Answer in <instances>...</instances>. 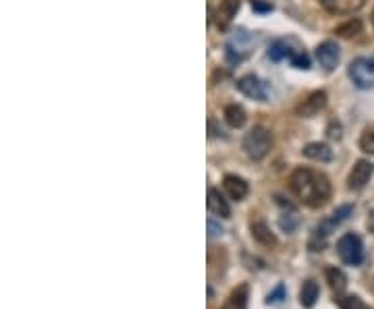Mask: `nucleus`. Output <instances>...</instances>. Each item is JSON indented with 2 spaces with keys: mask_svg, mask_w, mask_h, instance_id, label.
I'll use <instances>...</instances> for the list:
<instances>
[{
  "mask_svg": "<svg viewBox=\"0 0 374 309\" xmlns=\"http://www.w3.org/2000/svg\"><path fill=\"white\" fill-rule=\"evenodd\" d=\"M291 64H293V67H297V69H310V58H308V55L302 50L297 57L291 58Z\"/></svg>",
  "mask_w": 374,
  "mask_h": 309,
  "instance_id": "25",
  "label": "nucleus"
},
{
  "mask_svg": "<svg viewBox=\"0 0 374 309\" xmlns=\"http://www.w3.org/2000/svg\"><path fill=\"white\" fill-rule=\"evenodd\" d=\"M252 237L258 241L260 245H264V247H275L277 245V237L270 232V228L266 223H262V220H256V223H252Z\"/></svg>",
  "mask_w": 374,
  "mask_h": 309,
  "instance_id": "15",
  "label": "nucleus"
},
{
  "mask_svg": "<svg viewBox=\"0 0 374 309\" xmlns=\"http://www.w3.org/2000/svg\"><path fill=\"white\" fill-rule=\"evenodd\" d=\"M208 235H210V237H216V235H223V228H221V226L216 225V223H214L212 218L208 220Z\"/></svg>",
  "mask_w": 374,
  "mask_h": 309,
  "instance_id": "27",
  "label": "nucleus"
},
{
  "mask_svg": "<svg viewBox=\"0 0 374 309\" xmlns=\"http://www.w3.org/2000/svg\"><path fill=\"white\" fill-rule=\"evenodd\" d=\"M241 6V0H221L214 11V23L219 29H227L237 17V11Z\"/></svg>",
  "mask_w": 374,
  "mask_h": 309,
  "instance_id": "9",
  "label": "nucleus"
},
{
  "mask_svg": "<svg viewBox=\"0 0 374 309\" xmlns=\"http://www.w3.org/2000/svg\"><path fill=\"white\" fill-rule=\"evenodd\" d=\"M373 26H374V13H373Z\"/></svg>",
  "mask_w": 374,
  "mask_h": 309,
  "instance_id": "30",
  "label": "nucleus"
},
{
  "mask_svg": "<svg viewBox=\"0 0 374 309\" xmlns=\"http://www.w3.org/2000/svg\"><path fill=\"white\" fill-rule=\"evenodd\" d=\"M302 50H304V48L299 46V42H297L295 38H283V40H277V42L270 44L268 57L273 58V60H283V58H289V60H291L293 57H297Z\"/></svg>",
  "mask_w": 374,
  "mask_h": 309,
  "instance_id": "7",
  "label": "nucleus"
},
{
  "mask_svg": "<svg viewBox=\"0 0 374 309\" xmlns=\"http://www.w3.org/2000/svg\"><path fill=\"white\" fill-rule=\"evenodd\" d=\"M285 297H287L285 284H279L275 291H270V293H268V297H266V303H268V305H277V303H281Z\"/></svg>",
  "mask_w": 374,
  "mask_h": 309,
  "instance_id": "24",
  "label": "nucleus"
},
{
  "mask_svg": "<svg viewBox=\"0 0 374 309\" xmlns=\"http://www.w3.org/2000/svg\"><path fill=\"white\" fill-rule=\"evenodd\" d=\"M353 212V208L351 206H341V208H337L329 218H324L320 225L317 226V230H314V239H320V241H324L331 232H333V228L335 226H339L343 220L349 218V214Z\"/></svg>",
  "mask_w": 374,
  "mask_h": 309,
  "instance_id": "6",
  "label": "nucleus"
},
{
  "mask_svg": "<svg viewBox=\"0 0 374 309\" xmlns=\"http://www.w3.org/2000/svg\"><path fill=\"white\" fill-rule=\"evenodd\" d=\"M302 152L310 160H318V162H331L333 160V152L326 143H308Z\"/></svg>",
  "mask_w": 374,
  "mask_h": 309,
  "instance_id": "16",
  "label": "nucleus"
},
{
  "mask_svg": "<svg viewBox=\"0 0 374 309\" xmlns=\"http://www.w3.org/2000/svg\"><path fill=\"white\" fill-rule=\"evenodd\" d=\"M317 58L324 71H333L339 64V46L335 42H322L317 48Z\"/></svg>",
  "mask_w": 374,
  "mask_h": 309,
  "instance_id": "11",
  "label": "nucleus"
},
{
  "mask_svg": "<svg viewBox=\"0 0 374 309\" xmlns=\"http://www.w3.org/2000/svg\"><path fill=\"white\" fill-rule=\"evenodd\" d=\"M318 295H320V288H318L317 282L306 281L304 282V286H302V291H299V303H302L304 308H312V305L317 303Z\"/></svg>",
  "mask_w": 374,
  "mask_h": 309,
  "instance_id": "19",
  "label": "nucleus"
},
{
  "mask_svg": "<svg viewBox=\"0 0 374 309\" xmlns=\"http://www.w3.org/2000/svg\"><path fill=\"white\" fill-rule=\"evenodd\" d=\"M252 6H256L258 11H270V9H273L270 4H260L258 0H252Z\"/></svg>",
  "mask_w": 374,
  "mask_h": 309,
  "instance_id": "28",
  "label": "nucleus"
},
{
  "mask_svg": "<svg viewBox=\"0 0 374 309\" xmlns=\"http://www.w3.org/2000/svg\"><path fill=\"white\" fill-rule=\"evenodd\" d=\"M335 33H337L339 38H356V35L362 33V21H358V19H349L347 23H341L339 28L335 29Z\"/></svg>",
  "mask_w": 374,
  "mask_h": 309,
  "instance_id": "21",
  "label": "nucleus"
},
{
  "mask_svg": "<svg viewBox=\"0 0 374 309\" xmlns=\"http://www.w3.org/2000/svg\"><path fill=\"white\" fill-rule=\"evenodd\" d=\"M289 185L295 197L308 208H322L331 199V183L326 174L317 170L306 169V167L295 169L291 172Z\"/></svg>",
  "mask_w": 374,
  "mask_h": 309,
  "instance_id": "1",
  "label": "nucleus"
},
{
  "mask_svg": "<svg viewBox=\"0 0 374 309\" xmlns=\"http://www.w3.org/2000/svg\"><path fill=\"white\" fill-rule=\"evenodd\" d=\"M373 172V162H368V160H358V162L353 164L351 172H349V176H347V187H349L351 191H362V189L368 185Z\"/></svg>",
  "mask_w": 374,
  "mask_h": 309,
  "instance_id": "5",
  "label": "nucleus"
},
{
  "mask_svg": "<svg viewBox=\"0 0 374 309\" xmlns=\"http://www.w3.org/2000/svg\"><path fill=\"white\" fill-rule=\"evenodd\" d=\"M223 185H225V191L229 193L231 199H235V201H241L243 197L248 196V191H250L248 183L241 176H237V174H227L225 181H223Z\"/></svg>",
  "mask_w": 374,
  "mask_h": 309,
  "instance_id": "14",
  "label": "nucleus"
},
{
  "mask_svg": "<svg viewBox=\"0 0 374 309\" xmlns=\"http://www.w3.org/2000/svg\"><path fill=\"white\" fill-rule=\"evenodd\" d=\"M368 230H370V232H374V212L370 214V218H368Z\"/></svg>",
  "mask_w": 374,
  "mask_h": 309,
  "instance_id": "29",
  "label": "nucleus"
},
{
  "mask_svg": "<svg viewBox=\"0 0 374 309\" xmlns=\"http://www.w3.org/2000/svg\"><path fill=\"white\" fill-rule=\"evenodd\" d=\"M223 309H248V286L246 284L237 286L229 295Z\"/></svg>",
  "mask_w": 374,
  "mask_h": 309,
  "instance_id": "18",
  "label": "nucleus"
},
{
  "mask_svg": "<svg viewBox=\"0 0 374 309\" xmlns=\"http://www.w3.org/2000/svg\"><path fill=\"white\" fill-rule=\"evenodd\" d=\"M339 305H341V309H373L368 303H364L358 295L339 297Z\"/></svg>",
  "mask_w": 374,
  "mask_h": 309,
  "instance_id": "22",
  "label": "nucleus"
},
{
  "mask_svg": "<svg viewBox=\"0 0 374 309\" xmlns=\"http://www.w3.org/2000/svg\"><path fill=\"white\" fill-rule=\"evenodd\" d=\"M206 203H208V210H210L212 214H216V216H221V218H229L231 216L229 203H227V199L223 197V193H221L219 189H214V187L208 189V199H206Z\"/></svg>",
  "mask_w": 374,
  "mask_h": 309,
  "instance_id": "13",
  "label": "nucleus"
},
{
  "mask_svg": "<svg viewBox=\"0 0 374 309\" xmlns=\"http://www.w3.org/2000/svg\"><path fill=\"white\" fill-rule=\"evenodd\" d=\"M324 106H326V94L324 91H314L295 108V113L304 116V118H310V116H317Z\"/></svg>",
  "mask_w": 374,
  "mask_h": 309,
  "instance_id": "12",
  "label": "nucleus"
},
{
  "mask_svg": "<svg viewBox=\"0 0 374 309\" xmlns=\"http://www.w3.org/2000/svg\"><path fill=\"white\" fill-rule=\"evenodd\" d=\"M349 79L360 89H374V55L353 58L349 62Z\"/></svg>",
  "mask_w": 374,
  "mask_h": 309,
  "instance_id": "3",
  "label": "nucleus"
},
{
  "mask_svg": "<svg viewBox=\"0 0 374 309\" xmlns=\"http://www.w3.org/2000/svg\"><path fill=\"white\" fill-rule=\"evenodd\" d=\"M326 281H329L331 288H333L335 293L346 291L347 276L341 272V270H339V268H329V270H326Z\"/></svg>",
  "mask_w": 374,
  "mask_h": 309,
  "instance_id": "20",
  "label": "nucleus"
},
{
  "mask_svg": "<svg viewBox=\"0 0 374 309\" xmlns=\"http://www.w3.org/2000/svg\"><path fill=\"white\" fill-rule=\"evenodd\" d=\"M295 226H297V220L293 218V216H281V228L283 230H287V232H291V230H295Z\"/></svg>",
  "mask_w": 374,
  "mask_h": 309,
  "instance_id": "26",
  "label": "nucleus"
},
{
  "mask_svg": "<svg viewBox=\"0 0 374 309\" xmlns=\"http://www.w3.org/2000/svg\"><path fill=\"white\" fill-rule=\"evenodd\" d=\"M237 89L243 96H248L252 100H258V102H266V98H268L266 87H264V84L260 82L256 75H243V77H239L237 79Z\"/></svg>",
  "mask_w": 374,
  "mask_h": 309,
  "instance_id": "8",
  "label": "nucleus"
},
{
  "mask_svg": "<svg viewBox=\"0 0 374 309\" xmlns=\"http://www.w3.org/2000/svg\"><path fill=\"white\" fill-rule=\"evenodd\" d=\"M270 147H273V135H270V131L264 129V127H254V129L248 131L246 137H243V150H246L248 158L254 160V162L264 160V158L268 156Z\"/></svg>",
  "mask_w": 374,
  "mask_h": 309,
  "instance_id": "2",
  "label": "nucleus"
},
{
  "mask_svg": "<svg viewBox=\"0 0 374 309\" xmlns=\"http://www.w3.org/2000/svg\"><path fill=\"white\" fill-rule=\"evenodd\" d=\"M366 0H320V4L324 6L326 13L331 15H353L364 6Z\"/></svg>",
  "mask_w": 374,
  "mask_h": 309,
  "instance_id": "10",
  "label": "nucleus"
},
{
  "mask_svg": "<svg viewBox=\"0 0 374 309\" xmlns=\"http://www.w3.org/2000/svg\"><path fill=\"white\" fill-rule=\"evenodd\" d=\"M225 120H227V125L233 127V129L243 127V125H246V120H248L243 106H239V104H229V106L225 108Z\"/></svg>",
  "mask_w": 374,
  "mask_h": 309,
  "instance_id": "17",
  "label": "nucleus"
},
{
  "mask_svg": "<svg viewBox=\"0 0 374 309\" xmlns=\"http://www.w3.org/2000/svg\"><path fill=\"white\" fill-rule=\"evenodd\" d=\"M360 150H362L364 154L374 156V127L364 129V133H362V137H360Z\"/></svg>",
  "mask_w": 374,
  "mask_h": 309,
  "instance_id": "23",
  "label": "nucleus"
},
{
  "mask_svg": "<svg viewBox=\"0 0 374 309\" xmlns=\"http://www.w3.org/2000/svg\"><path fill=\"white\" fill-rule=\"evenodd\" d=\"M337 253L347 266H360L364 262V245L362 239L353 232H347L337 243Z\"/></svg>",
  "mask_w": 374,
  "mask_h": 309,
  "instance_id": "4",
  "label": "nucleus"
}]
</instances>
